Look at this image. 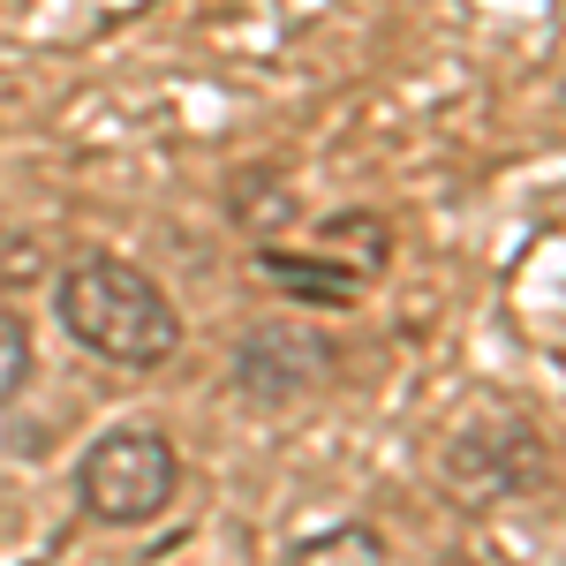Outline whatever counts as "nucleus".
<instances>
[{
  "mask_svg": "<svg viewBox=\"0 0 566 566\" xmlns=\"http://www.w3.org/2000/svg\"><path fill=\"white\" fill-rule=\"evenodd\" d=\"M53 317L76 348L114 370H159L181 348V310L129 258H76L53 280Z\"/></svg>",
  "mask_w": 566,
  "mask_h": 566,
  "instance_id": "nucleus-1",
  "label": "nucleus"
},
{
  "mask_svg": "<svg viewBox=\"0 0 566 566\" xmlns=\"http://www.w3.org/2000/svg\"><path fill=\"white\" fill-rule=\"evenodd\" d=\"M181 491V453L167 431L151 423H122V431L91 438V453L76 461V499H84L91 522L106 528H136L159 522Z\"/></svg>",
  "mask_w": 566,
  "mask_h": 566,
  "instance_id": "nucleus-2",
  "label": "nucleus"
},
{
  "mask_svg": "<svg viewBox=\"0 0 566 566\" xmlns=\"http://www.w3.org/2000/svg\"><path fill=\"white\" fill-rule=\"evenodd\" d=\"M333 378V348L317 333H295V325H258L242 333V355H234V386L250 392L258 408H295Z\"/></svg>",
  "mask_w": 566,
  "mask_h": 566,
  "instance_id": "nucleus-3",
  "label": "nucleus"
},
{
  "mask_svg": "<svg viewBox=\"0 0 566 566\" xmlns=\"http://www.w3.org/2000/svg\"><path fill=\"white\" fill-rule=\"evenodd\" d=\"M264 272L280 280V287H295L310 303H355V272L348 264H325V258H295V250H264Z\"/></svg>",
  "mask_w": 566,
  "mask_h": 566,
  "instance_id": "nucleus-4",
  "label": "nucleus"
},
{
  "mask_svg": "<svg viewBox=\"0 0 566 566\" xmlns=\"http://www.w3.org/2000/svg\"><path fill=\"white\" fill-rule=\"evenodd\" d=\"M295 566H386V544H378V528L340 522V528H325V536H310L303 552H295Z\"/></svg>",
  "mask_w": 566,
  "mask_h": 566,
  "instance_id": "nucleus-5",
  "label": "nucleus"
},
{
  "mask_svg": "<svg viewBox=\"0 0 566 566\" xmlns=\"http://www.w3.org/2000/svg\"><path fill=\"white\" fill-rule=\"evenodd\" d=\"M31 363H39V355H31V325H23L15 310H0V408L31 386Z\"/></svg>",
  "mask_w": 566,
  "mask_h": 566,
  "instance_id": "nucleus-6",
  "label": "nucleus"
},
{
  "mask_svg": "<svg viewBox=\"0 0 566 566\" xmlns=\"http://www.w3.org/2000/svg\"><path fill=\"white\" fill-rule=\"evenodd\" d=\"M45 272V250L39 234H15V227H0V295H15V287H31Z\"/></svg>",
  "mask_w": 566,
  "mask_h": 566,
  "instance_id": "nucleus-7",
  "label": "nucleus"
}]
</instances>
